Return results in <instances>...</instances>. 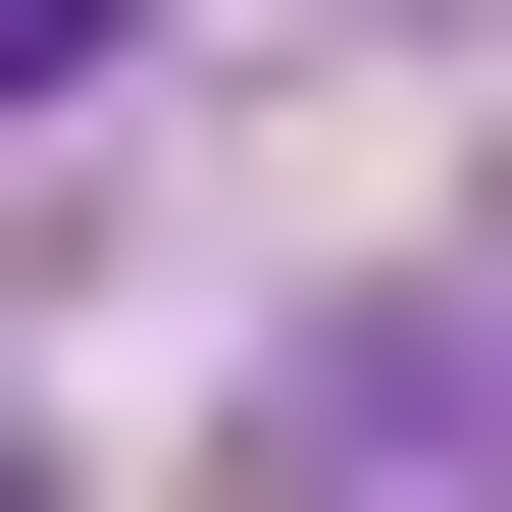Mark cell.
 Returning a JSON list of instances; mask_svg holds the SVG:
<instances>
[{
    "instance_id": "cell-1",
    "label": "cell",
    "mask_w": 512,
    "mask_h": 512,
    "mask_svg": "<svg viewBox=\"0 0 512 512\" xmlns=\"http://www.w3.org/2000/svg\"><path fill=\"white\" fill-rule=\"evenodd\" d=\"M0 103H103V0H0Z\"/></svg>"
}]
</instances>
